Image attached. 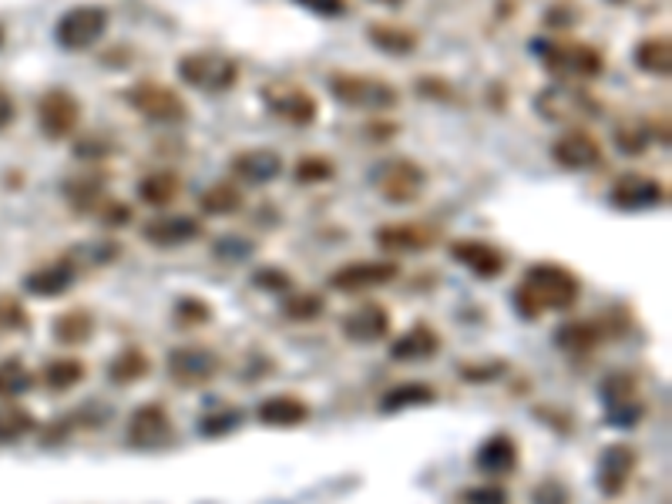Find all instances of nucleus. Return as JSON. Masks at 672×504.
<instances>
[{
	"label": "nucleus",
	"instance_id": "obj_23",
	"mask_svg": "<svg viewBox=\"0 0 672 504\" xmlns=\"http://www.w3.org/2000/svg\"><path fill=\"white\" fill-rule=\"evenodd\" d=\"M518 461H521V450L511 434H491L474 454V468L484 478H508L515 474Z\"/></svg>",
	"mask_w": 672,
	"mask_h": 504
},
{
	"label": "nucleus",
	"instance_id": "obj_12",
	"mask_svg": "<svg viewBox=\"0 0 672 504\" xmlns=\"http://www.w3.org/2000/svg\"><path fill=\"white\" fill-rule=\"evenodd\" d=\"M400 277V266L393 259H353L330 272V290L337 293H367L387 286Z\"/></svg>",
	"mask_w": 672,
	"mask_h": 504
},
{
	"label": "nucleus",
	"instance_id": "obj_53",
	"mask_svg": "<svg viewBox=\"0 0 672 504\" xmlns=\"http://www.w3.org/2000/svg\"><path fill=\"white\" fill-rule=\"evenodd\" d=\"M612 427H633L642 421V403H625V407H615L609 410V418H605Z\"/></svg>",
	"mask_w": 672,
	"mask_h": 504
},
{
	"label": "nucleus",
	"instance_id": "obj_19",
	"mask_svg": "<svg viewBox=\"0 0 672 504\" xmlns=\"http://www.w3.org/2000/svg\"><path fill=\"white\" fill-rule=\"evenodd\" d=\"M455 262H461L464 269H471L478 280H498L508 269V253L502 246H491L484 239H455L447 246Z\"/></svg>",
	"mask_w": 672,
	"mask_h": 504
},
{
	"label": "nucleus",
	"instance_id": "obj_25",
	"mask_svg": "<svg viewBox=\"0 0 672 504\" xmlns=\"http://www.w3.org/2000/svg\"><path fill=\"white\" fill-rule=\"evenodd\" d=\"M367 37L380 55H390V58H408L421 48V34L397 21H370Z\"/></svg>",
	"mask_w": 672,
	"mask_h": 504
},
{
	"label": "nucleus",
	"instance_id": "obj_21",
	"mask_svg": "<svg viewBox=\"0 0 672 504\" xmlns=\"http://www.w3.org/2000/svg\"><path fill=\"white\" fill-rule=\"evenodd\" d=\"M229 172L246 186H269L286 172V162L276 149H243L233 155Z\"/></svg>",
	"mask_w": 672,
	"mask_h": 504
},
{
	"label": "nucleus",
	"instance_id": "obj_34",
	"mask_svg": "<svg viewBox=\"0 0 672 504\" xmlns=\"http://www.w3.org/2000/svg\"><path fill=\"white\" fill-rule=\"evenodd\" d=\"M84 363L78 360V356H55L48 366H44V374H40V380L48 384V390H55V394H64V390H71V387H78L81 380H84Z\"/></svg>",
	"mask_w": 672,
	"mask_h": 504
},
{
	"label": "nucleus",
	"instance_id": "obj_42",
	"mask_svg": "<svg viewBox=\"0 0 672 504\" xmlns=\"http://www.w3.org/2000/svg\"><path fill=\"white\" fill-rule=\"evenodd\" d=\"M27 327H31L27 306L17 296H11V293H0V337L24 333Z\"/></svg>",
	"mask_w": 672,
	"mask_h": 504
},
{
	"label": "nucleus",
	"instance_id": "obj_22",
	"mask_svg": "<svg viewBox=\"0 0 672 504\" xmlns=\"http://www.w3.org/2000/svg\"><path fill=\"white\" fill-rule=\"evenodd\" d=\"M81 272L71 266L68 256L48 262V266H40V269H31L27 277H24V290L37 300H55V296H64L74 283H78Z\"/></svg>",
	"mask_w": 672,
	"mask_h": 504
},
{
	"label": "nucleus",
	"instance_id": "obj_15",
	"mask_svg": "<svg viewBox=\"0 0 672 504\" xmlns=\"http://www.w3.org/2000/svg\"><path fill=\"white\" fill-rule=\"evenodd\" d=\"M552 162L565 172H589V168H599L605 162V155H602V145L589 128L571 125L552 142Z\"/></svg>",
	"mask_w": 672,
	"mask_h": 504
},
{
	"label": "nucleus",
	"instance_id": "obj_26",
	"mask_svg": "<svg viewBox=\"0 0 672 504\" xmlns=\"http://www.w3.org/2000/svg\"><path fill=\"white\" fill-rule=\"evenodd\" d=\"M313 414V407L296 394H273L256 407V418L266 427H299Z\"/></svg>",
	"mask_w": 672,
	"mask_h": 504
},
{
	"label": "nucleus",
	"instance_id": "obj_28",
	"mask_svg": "<svg viewBox=\"0 0 672 504\" xmlns=\"http://www.w3.org/2000/svg\"><path fill=\"white\" fill-rule=\"evenodd\" d=\"M605 330L596 324V319H568L555 330V347L568 356H586L602 343Z\"/></svg>",
	"mask_w": 672,
	"mask_h": 504
},
{
	"label": "nucleus",
	"instance_id": "obj_9",
	"mask_svg": "<svg viewBox=\"0 0 672 504\" xmlns=\"http://www.w3.org/2000/svg\"><path fill=\"white\" fill-rule=\"evenodd\" d=\"M165 371L182 390H199V387H209L219 377L222 360H219L215 350H209L202 343H182V347L168 350Z\"/></svg>",
	"mask_w": 672,
	"mask_h": 504
},
{
	"label": "nucleus",
	"instance_id": "obj_46",
	"mask_svg": "<svg viewBox=\"0 0 672 504\" xmlns=\"http://www.w3.org/2000/svg\"><path fill=\"white\" fill-rule=\"evenodd\" d=\"M252 286L266 290V293H290L293 290V277L280 266H262L252 272Z\"/></svg>",
	"mask_w": 672,
	"mask_h": 504
},
{
	"label": "nucleus",
	"instance_id": "obj_30",
	"mask_svg": "<svg viewBox=\"0 0 672 504\" xmlns=\"http://www.w3.org/2000/svg\"><path fill=\"white\" fill-rule=\"evenodd\" d=\"M636 68L642 74H652V78H669L672 74V40L669 34H652V37H642L636 44Z\"/></svg>",
	"mask_w": 672,
	"mask_h": 504
},
{
	"label": "nucleus",
	"instance_id": "obj_16",
	"mask_svg": "<svg viewBox=\"0 0 672 504\" xmlns=\"http://www.w3.org/2000/svg\"><path fill=\"white\" fill-rule=\"evenodd\" d=\"M437 228L427 222H384L374 243L384 253H397V256H414V253H427L431 246H437Z\"/></svg>",
	"mask_w": 672,
	"mask_h": 504
},
{
	"label": "nucleus",
	"instance_id": "obj_20",
	"mask_svg": "<svg viewBox=\"0 0 672 504\" xmlns=\"http://www.w3.org/2000/svg\"><path fill=\"white\" fill-rule=\"evenodd\" d=\"M202 236V222L196 215H158L142 225V239L155 249H178Z\"/></svg>",
	"mask_w": 672,
	"mask_h": 504
},
{
	"label": "nucleus",
	"instance_id": "obj_4",
	"mask_svg": "<svg viewBox=\"0 0 672 504\" xmlns=\"http://www.w3.org/2000/svg\"><path fill=\"white\" fill-rule=\"evenodd\" d=\"M121 98L134 115H142L152 125H186L189 115H192L189 102L178 95L175 87H168L162 81H149V78L128 84L121 91Z\"/></svg>",
	"mask_w": 672,
	"mask_h": 504
},
{
	"label": "nucleus",
	"instance_id": "obj_39",
	"mask_svg": "<svg viewBox=\"0 0 672 504\" xmlns=\"http://www.w3.org/2000/svg\"><path fill=\"white\" fill-rule=\"evenodd\" d=\"M612 142L622 155H642L652 145V128H649V121H625L615 128Z\"/></svg>",
	"mask_w": 672,
	"mask_h": 504
},
{
	"label": "nucleus",
	"instance_id": "obj_24",
	"mask_svg": "<svg viewBox=\"0 0 672 504\" xmlns=\"http://www.w3.org/2000/svg\"><path fill=\"white\" fill-rule=\"evenodd\" d=\"M440 353V337L431 324H414L397 340H390V360L397 363H427Z\"/></svg>",
	"mask_w": 672,
	"mask_h": 504
},
{
	"label": "nucleus",
	"instance_id": "obj_7",
	"mask_svg": "<svg viewBox=\"0 0 672 504\" xmlns=\"http://www.w3.org/2000/svg\"><path fill=\"white\" fill-rule=\"evenodd\" d=\"M111 14L105 4H74L55 24V40L64 51H87L108 34Z\"/></svg>",
	"mask_w": 672,
	"mask_h": 504
},
{
	"label": "nucleus",
	"instance_id": "obj_43",
	"mask_svg": "<svg viewBox=\"0 0 672 504\" xmlns=\"http://www.w3.org/2000/svg\"><path fill=\"white\" fill-rule=\"evenodd\" d=\"M602 400H605L609 410L633 403V400H636V377H633V374H612V377H605V384H602Z\"/></svg>",
	"mask_w": 672,
	"mask_h": 504
},
{
	"label": "nucleus",
	"instance_id": "obj_14",
	"mask_svg": "<svg viewBox=\"0 0 672 504\" xmlns=\"http://www.w3.org/2000/svg\"><path fill=\"white\" fill-rule=\"evenodd\" d=\"M669 189L659 178L642 175V172H625L612 181L609 189V202L622 212H646V209H659L665 206Z\"/></svg>",
	"mask_w": 672,
	"mask_h": 504
},
{
	"label": "nucleus",
	"instance_id": "obj_5",
	"mask_svg": "<svg viewBox=\"0 0 672 504\" xmlns=\"http://www.w3.org/2000/svg\"><path fill=\"white\" fill-rule=\"evenodd\" d=\"M175 71H178V81L196 91H205V95L233 91L243 78L239 61H233L229 55H219V51H189L178 58Z\"/></svg>",
	"mask_w": 672,
	"mask_h": 504
},
{
	"label": "nucleus",
	"instance_id": "obj_27",
	"mask_svg": "<svg viewBox=\"0 0 672 504\" xmlns=\"http://www.w3.org/2000/svg\"><path fill=\"white\" fill-rule=\"evenodd\" d=\"M134 192H139V199L149 209H168L178 196H182V178H178V172H172V168H155V172L139 178Z\"/></svg>",
	"mask_w": 672,
	"mask_h": 504
},
{
	"label": "nucleus",
	"instance_id": "obj_36",
	"mask_svg": "<svg viewBox=\"0 0 672 504\" xmlns=\"http://www.w3.org/2000/svg\"><path fill=\"white\" fill-rule=\"evenodd\" d=\"M34 387V371L21 356L0 360V400H14Z\"/></svg>",
	"mask_w": 672,
	"mask_h": 504
},
{
	"label": "nucleus",
	"instance_id": "obj_18",
	"mask_svg": "<svg viewBox=\"0 0 672 504\" xmlns=\"http://www.w3.org/2000/svg\"><path fill=\"white\" fill-rule=\"evenodd\" d=\"M390 327H393V316L384 303L377 300H367L361 306H353L346 316H343V337L350 343H361V347H370V343H380L390 337Z\"/></svg>",
	"mask_w": 672,
	"mask_h": 504
},
{
	"label": "nucleus",
	"instance_id": "obj_41",
	"mask_svg": "<svg viewBox=\"0 0 672 504\" xmlns=\"http://www.w3.org/2000/svg\"><path fill=\"white\" fill-rule=\"evenodd\" d=\"M327 309V300L320 293H293L283 300V316L293 324H309V319H320Z\"/></svg>",
	"mask_w": 672,
	"mask_h": 504
},
{
	"label": "nucleus",
	"instance_id": "obj_47",
	"mask_svg": "<svg viewBox=\"0 0 672 504\" xmlns=\"http://www.w3.org/2000/svg\"><path fill=\"white\" fill-rule=\"evenodd\" d=\"M578 21H581V8L571 4V0H558V4H552L549 14H545V24H549L552 31H568V27H575Z\"/></svg>",
	"mask_w": 672,
	"mask_h": 504
},
{
	"label": "nucleus",
	"instance_id": "obj_54",
	"mask_svg": "<svg viewBox=\"0 0 672 504\" xmlns=\"http://www.w3.org/2000/svg\"><path fill=\"white\" fill-rule=\"evenodd\" d=\"M14 115H17V105H14V98L8 95V87L0 84V131H4V128L14 121Z\"/></svg>",
	"mask_w": 672,
	"mask_h": 504
},
{
	"label": "nucleus",
	"instance_id": "obj_50",
	"mask_svg": "<svg viewBox=\"0 0 672 504\" xmlns=\"http://www.w3.org/2000/svg\"><path fill=\"white\" fill-rule=\"evenodd\" d=\"M95 212H98L102 225H108V228H118V225L131 222V209L125 202H118V199H108V196L95 206Z\"/></svg>",
	"mask_w": 672,
	"mask_h": 504
},
{
	"label": "nucleus",
	"instance_id": "obj_38",
	"mask_svg": "<svg viewBox=\"0 0 672 504\" xmlns=\"http://www.w3.org/2000/svg\"><path fill=\"white\" fill-rule=\"evenodd\" d=\"M293 178L299 181V186H323V181L337 178V162L330 155L309 152L293 165Z\"/></svg>",
	"mask_w": 672,
	"mask_h": 504
},
{
	"label": "nucleus",
	"instance_id": "obj_6",
	"mask_svg": "<svg viewBox=\"0 0 672 504\" xmlns=\"http://www.w3.org/2000/svg\"><path fill=\"white\" fill-rule=\"evenodd\" d=\"M370 186L390 206H411L427 189V168L421 162L408 159V155H393V159H387L374 168Z\"/></svg>",
	"mask_w": 672,
	"mask_h": 504
},
{
	"label": "nucleus",
	"instance_id": "obj_8",
	"mask_svg": "<svg viewBox=\"0 0 672 504\" xmlns=\"http://www.w3.org/2000/svg\"><path fill=\"white\" fill-rule=\"evenodd\" d=\"M125 437L134 450H165L178 441L172 414L162 400H149V403L134 407L128 418V427H125Z\"/></svg>",
	"mask_w": 672,
	"mask_h": 504
},
{
	"label": "nucleus",
	"instance_id": "obj_3",
	"mask_svg": "<svg viewBox=\"0 0 672 504\" xmlns=\"http://www.w3.org/2000/svg\"><path fill=\"white\" fill-rule=\"evenodd\" d=\"M534 51L542 55V65L549 74H558L562 81H596L605 74V55L596 44L586 40H542L534 44Z\"/></svg>",
	"mask_w": 672,
	"mask_h": 504
},
{
	"label": "nucleus",
	"instance_id": "obj_45",
	"mask_svg": "<svg viewBox=\"0 0 672 504\" xmlns=\"http://www.w3.org/2000/svg\"><path fill=\"white\" fill-rule=\"evenodd\" d=\"M175 319L178 324H186V327H202L212 319V306L199 296H182L175 303Z\"/></svg>",
	"mask_w": 672,
	"mask_h": 504
},
{
	"label": "nucleus",
	"instance_id": "obj_49",
	"mask_svg": "<svg viewBox=\"0 0 672 504\" xmlns=\"http://www.w3.org/2000/svg\"><path fill=\"white\" fill-rule=\"evenodd\" d=\"M568 488L555 478H545L542 484H534L531 491V504H568Z\"/></svg>",
	"mask_w": 672,
	"mask_h": 504
},
{
	"label": "nucleus",
	"instance_id": "obj_57",
	"mask_svg": "<svg viewBox=\"0 0 672 504\" xmlns=\"http://www.w3.org/2000/svg\"><path fill=\"white\" fill-rule=\"evenodd\" d=\"M0 44H4V27H0Z\"/></svg>",
	"mask_w": 672,
	"mask_h": 504
},
{
	"label": "nucleus",
	"instance_id": "obj_44",
	"mask_svg": "<svg viewBox=\"0 0 672 504\" xmlns=\"http://www.w3.org/2000/svg\"><path fill=\"white\" fill-rule=\"evenodd\" d=\"M414 87H417V95H421V98H431V102H444V105H455V102H461L458 87H455L451 81H444V78H434V74L417 78V81H414Z\"/></svg>",
	"mask_w": 672,
	"mask_h": 504
},
{
	"label": "nucleus",
	"instance_id": "obj_31",
	"mask_svg": "<svg viewBox=\"0 0 672 504\" xmlns=\"http://www.w3.org/2000/svg\"><path fill=\"white\" fill-rule=\"evenodd\" d=\"M243 206H246V196H243V189L236 186V181H229V178L212 181V186L199 196V209L205 215H215V219L236 215V212H243Z\"/></svg>",
	"mask_w": 672,
	"mask_h": 504
},
{
	"label": "nucleus",
	"instance_id": "obj_48",
	"mask_svg": "<svg viewBox=\"0 0 672 504\" xmlns=\"http://www.w3.org/2000/svg\"><path fill=\"white\" fill-rule=\"evenodd\" d=\"M303 11L317 14V17H346L350 14V0H293Z\"/></svg>",
	"mask_w": 672,
	"mask_h": 504
},
{
	"label": "nucleus",
	"instance_id": "obj_33",
	"mask_svg": "<svg viewBox=\"0 0 672 504\" xmlns=\"http://www.w3.org/2000/svg\"><path fill=\"white\" fill-rule=\"evenodd\" d=\"M152 374V360L142 347H125L111 363H108V380L118 384V387H128V384H139L142 377Z\"/></svg>",
	"mask_w": 672,
	"mask_h": 504
},
{
	"label": "nucleus",
	"instance_id": "obj_1",
	"mask_svg": "<svg viewBox=\"0 0 672 504\" xmlns=\"http://www.w3.org/2000/svg\"><path fill=\"white\" fill-rule=\"evenodd\" d=\"M581 296V280L562 262H534L515 286V306L524 319L545 313H568Z\"/></svg>",
	"mask_w": 672,
	"mask_h": 504
},
{
	"label": "nucleus",
	"instance_id": "obj_17",
	"mask_svg": "<svg viewBox=\"0 0 672 504\" xmlns=\"http://www.w3.org/2000/svg\"><path fill=\"white\" fill-rule=\"evenodd\" d=\"M636 468H639V454L633 444H609L599 454V471H596L599 491L605 497H622L636 474Z\"/></svg>",
	"mask_w": 672,
	"mask_h": 504
},
{
	"label": "nucleus",
	"instance_id": "obj_51",
	"mask_svg": "<svg viewBox=\"0 0 672 504\" xmlns=\"http://www.w3.org/2000/svg\"><path fill=\"white\" fill-rule=\"evenodd\" d=\"M505 374V360H491V363H464L461 366V377L471 380V384H487V380H495Z\"/></svg>",
	"mask_w": 672,
	"mask_h": 504
},
{
	"label": "nucleus",
	"instance_id": "obj_32",
	"mask_svg": "<svg viewBox=\"0 0 672 504\" xmlns=\"http://www.w3.org/2000/svg\"><path fill=\"white\" fill-rule=\"evenodd\" d=\"M437 403V390L421 380L397 384L380 397V414H397V410H411V407H431Z\"/></svg>",
	"mask_w": 672,
	"mask_h": 504
},
{
	"label": "nucleus",
	"instance_id": "obj_2",
	"mask_svg": "<svg viewBox=\"0 0 672 504\" xmlns=\"http://www.w3.org/2000/svg\"><path fill=\"white\" fill-rule=\"evenodd\" d=\"M327 87L333 102H340L343 108H353V112H370V115H380V112H393L400 105V91L397 84L377 78V74H361V71H333L327 78Z\"/></svg>",
	"mask_w": 672,
	"mask_h": 504
},
{
	"label": "nucleus",
	"instance_id": "obj_35",
	"mask_svg": "<svg viewBox=\"0 0 672 504\" xmlns=\"http://www.w3.org/2000/svg\"><path fill=\"white\" fill-rule=\"evenodd\" d=\"M34 431H37V421L27 407H21L14 400L0 407V444H17Z\"/></svg>",
	"mask_w": 672,
	"mask_h": 504
},
{
	"label": "nucleus",
	"instance_id": "obj_55",
	"mask_svg": "<svg viewBox=\"0 0 672 504\" xmlns=\"http://www.w3.org/2000/svg\"><path fill=\"white\" fill-rule=\"evenodd\" d=\"M377 4H384V8H400V4H408V0H377Z\"/></svg>",
	"mask_w": 672,
	"mask_h": 504
},
{
	"label": "nucleus",
	"instance_id": "obj_52",
	"mask_svg": "<svg viewBox=\"0 0 672 504\" xmlns=\"http://www.w3.org/2000/svg\"><path fill=\"white\" fill-rule=\"evenodd\" d=\"M464 504H508V491L498 484L471 488V491H464Z\"/></svg>",
	"mask_w": 672,
	"mask_h": 504
},
{
	"label": "nucleus",
	"instance_id": "obj_11",
	"mask_svg": "<svg viewBox=\"0 0 672 504\" xmlns=\"http://www.w3.org/2000/svg\"><path fill=\"white\" fill-rule=\"evenodd\" d=\"M534 112L545 121H581V118H596L602 105L596 102L592 91H581L571 84H552L545 91H538Z\"/></svg>",
	"mask_w": 672,
	"mask_h": 504
},
{
	"label": "nucleus",
	"instance_id": "obj_10",
	"mask_svg": "<svg viewBox=\"0 0 672 504\" xmlns=\"http://www.w3.org/2000/svg\"><path fill=\"white\" fill-rule=\"evenodd\" d=\"M262 108L273 115L276 121H286L293 128H309L320 118V102L309 95L299 84H266L259 91Z\"/></svg>",
	"mask_w": 672,
	"mask_h": 504
},
{
	"label": "nucleus",
	"instance_id": "obj_13",
	"mask_svg": "<svg viewBox=\"0 0 672 504\" xmlns=\"http://www.w3.org/2000/svg\"><path fill=\"white\" fill-rule=\"evenodd\" d=\"M81 125V102L68 87H51L37 98V128L51 142H64Z\"/></svg>",
	"mask_w": 672,
	"mask_h": 504
},
{
	"label": "nucleus",
	"instance_id": "obj_56",
	"mask_svg": "<svg viewBox=\"0 0 672 504\" xmlns=\"http://www.w3.org/2000/svg\"><path fill=\"white\" fill-rule=\"evenodd\" d=\"M609 4H618V8H622V4H629V0H609Z\"/></svg>",
	"mask_w": 672,
	"mask_h": 504
},
{
	"label": "nucleus",
	"instance_id": "obj_40",
	"mask_svg": "<svg viewBox=\"0 0 672 504\" xmlns=\"http://www.w3.org/2000/svg\"><path fill=\"white\" fill-rule=\"evenodd\" d=\"M243 427V410L239 407H219V410H209L199 421V434L202 437H226L233 431Z\"/></svg>",
	"mask_w": 672,
	"mask_h": 504
},
{
	"label": "nucleus",
	"instance_id": "obj_29",
	"mask_svg": "<svg viewBox=\"0 0 672 504\" xmlns=\"http://www.w3.org/2000/svg\"><path fill=\"white\" fill-rule=\"evenodd\" d=\"M92 333H95V316H92V309H84V306L58 313L55 324H51V337L61 347H81V343L92 340Z\"/></svg>",
	"mask_w": 672,
	"mask_h": 504
},
{
	"label": "nucleus",
	"instance_id": "obj_37",
	"mask_svg": "<svg viewBox=\"0 0 672 504\" xmlns=\"http://www.w3.org/2000/svg\"><path fill=\"white\" fill-rule=\"evenodd\" d=\"M64 196L74 209L81 212H95V206L105 199V178L102 175H81V178H71L64 186Z\"/></svg>",
	"mask_w": 672,
	"mask_h": 504
}]
</instances>
